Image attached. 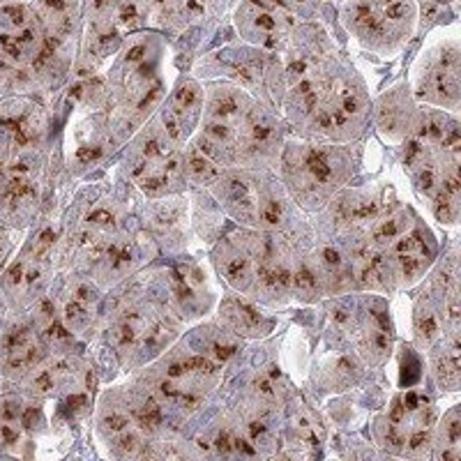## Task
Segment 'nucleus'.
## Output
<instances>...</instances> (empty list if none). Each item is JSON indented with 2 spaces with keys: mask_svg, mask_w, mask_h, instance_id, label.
<instances>
[{
  "mask_svg": "<svg viewBox=\"0 0 461 461\" xmlns=\"http://www.w3.org/2000/svg\"><path fill=\"white\" fill-rule=\"evenodd\" d=\"M201 100H203V95H201V88L196 81H183L178 88V93L173 95L171 106L168 109L173 111V115L178 118L180 125H187L189 118H194L201 109Z\"/></svg>",
  "mask_w": 461,
  "mask_h": 461,
  "instance_id": "10",
  "label": "nucleus"
},
{
  "mask_svg": "<svg viewBox=\"0 0 461 461\" xmlns=\"http://www.w3.org/2000/svg\"><path fill=\"white\" fill-rule=\"evenodd\" d=\"M418 337L425 346H429L431 341L438 337V319L431 310H422L418 316Z\"/></svg>",
  "mask_w": 461,
  "mask_h": 461,
  "instance_id": "16",
  "label": "nucleus"
},
{
  "mask_svg": "<svg viewBox=\"0 0 461 461\" xmlns=\"http://www.w3.org/2000/svg\"><path fill=\"white\" fill-rule=\"evenodd\" d=\"M238 32L267 51H282L298 28V12L288 0H242L236 12Z\"/></svg>",
  "mask_w": 461,
  "mask_h": 461,
  "instance_id": "3",
  "label": "nucleus"
},
{
  "mask_svg": "<svg viewBox=\"0 0 461 461\" xmlns=\"http://www.w3.org/2000/svg\"><path fill=\"white\" fill-rule=\"evenodd\" d=\"M443 459H459L461 456V418L459 411H450L443 422Z\"/></svg>",
  "mask_w": 461,
  "mask_h": 461,
  "instance_id": "14",
  "label": "nucleus"
},
{
  "mask_svg": "<svg viewBox=\"0 0 461 461\" xmlns=\"http://www.w3.org/2000/svg\"><path fill=\"white\" fill-rule=\"evenodd\" d=\"M393 254L394 263L399 267V275L406 282H413V279H418L429 267L431 258H434V247L429 245V240H427L422 230L415 229L406 230L403 236H399L393 242Z\"/></svg>",
  "mask_w": 461,
  "mask_h": 461,
  "instance_id": "6",
  "label": "nucleus"
},
{
  "mask_svg": "<svg viewBox=\"0 0 461 461\" xmlns=\"http://www.w3.org/2000/svg\"><path fill=\"white\" fill-rule=\"evenodd\" d=\"M220 266L224 270L226 279H229L233 286L247 291L249 284L257 282V257H254L252 249H242V247L229 245L226 252L221 254Z\"/></svg>",
  "mask_w": 461,
  "mask_h": 461,
  "instance_id": "8",
  "label": "nucleus"
},
{
  "mask_svg": "<svg viewBox=\"0 0 461 461\" xmlns=\"http://www.w3.org/2000/svg\"><path fill=\"white\" fill-rule=\"evenodd\" d=\"M415 86H418V95L422 97H429L438 104H456V97H459V42H456V37H447L420 56Z\"/></svg>",
  "mask_w": 461,
  "mask_h": 461,
  "instance_id": "4",
  "label": "nucleus"
},
{
  "mask_svg": "<svg viewBox=\"0 0 461 461\" xmlns=\"http://www.w3.org/2000/svg\"><path fill=\"white\" fill-rule=\"evenodd\" d=\"M0 254H3V247H0Z\"/></svg>",
  "mask_w": 461,
  "mask_h": 461,
  "instance_id": "18",
  "label": "nucleus"
},
{
  "mask_svg": "<svg viewBox=\"0 0 461 461\" xmlns=\"http://www.w3.org/2000/svg\"><path fill=\"white\" fill-rule=\"evenodd\" d=\"M44 360H47V346L40 328L35 330L31 325L19 323L7 330L3 339V365L7 374L28 376Z\"/></svg>",
  "mask_w": 461,
  "mask_h": 461,
  "instance_id": "5",
  "label": "nucleus"
},
{
  "mask_svg": "<svg viewBox=\"0 0 461 461\" xmlns=\"http://www.w3.org/2000/svg\"><path fill=\"white\" fill-rule=\"evenodd\" d=\"M131 420L137 422L139 429L143 431H155L159 425H162L164 413H162V406L152 397H143L139 402H134L131 406Z\"/></svg>",
  "mask_w": 461,
  "mask_h": 461,
  "instance_id": "12",
  "label": "nucleus"
},
{
  "mask_svg": "<svg viewBox=\"0 0 461 461\" xmlns=\"http://www.w3.org/2000/svg\"><path fill=\"white\" fill-rule=\"evenodd\" d=\"M221 314L236 332H242V335H258L261 332V314L242 300H226Z\"/></svg>",
  "mask_w": 461,
  "mask_h": 461,
  "instance_id": "9",
  "label": "nucleus"
},
{
  "mask_svg": "<svg viewBox=\"0 0 461 461\" xmlns=\"http://www.w3.org/2000/svg\"><path fill=\"white\" fill-rule=\"evenodd\" d=\"M187 171L192 173V178L199 180V183H208V180H212V178H217V176H220V168L210 162V158H205L201 150L189 152Z\"/></svg>",
  "mask_w": 461,
  "mask_h": 461,
  "instance_id": "15",
  "label": "nucleus"
},
{
  "mask_svg": "<svg viewBox=\"0 0 461 461\" xmlns=\"http://www.w3.org/2000/svg\"><path fill=\"white\" fill-rule=\"evenodd\" d=\"M294 431L298 438H303L310 446H319L321 440H323V425H321V420L310 409H300L294 415Z\"/></svg>",
  "mask_w": 461,
  "mask_h": 461,
  "instance_id": "13",
  "label": "nucleus"
},
{
  "mask_svg": "<svg viewBox=\"0 0 461 461\" xmlns=\"http://www.w3.org/2000/svg\"><path fill=\"white\" fill-rule=\"evenodd\" d=\"M409 226H411L409 215H406L403 210H399V212L383 217V220H378L376 224H374L372 238L376 245H393L399 236H403V233L409 230Z\"/></svg>",
  "mask_w": 461,
  "mask_h": 461,
  "instance_id": "11",
  "label": "nucleus"
},
{
  "mask_svg": "<svg viewBox=\"0 0 461 461\" xmlns=\"http://www.w3.org/2000/svg\"><path fill=\"white\" fill-rule=\"evenodd\" d=\"M295 173H298L300 178V187L314 194V192H321V189L330 187V183H335L337 167L328 152L310 148L295 162Z\"/></svg>",
  "mask_w": 461,
  "mask_h": 461,
  "instance_id": "7",
  "label": "nucleus"
},
{
  "mask_svg": "<svg viewBox=\"0 0 461 461\" xmlns=\"http://www.w3.org/2000/svg\"><path fill=\"white\" fill-rule=\"evenodd\" d=\"M44 88V37L31 0H0V93Z\"/></svg>",
  "mask_w": 461,
  "mask_h": 461,
  "instance_id": "1",
  "label": "nucleus"
},
{
  "mask_svg": "<svg viewBox=\"0 0 461 461\" xmlns=\"http://www.w3.org/2000/svg\"><path fill=\"white\" fill-rule=\"evenodd\" d=\"M415 0H344L341 22L357 44L376 53H394L418 28Z\"/></svg>",
  "mask_w": 461,
  "mask_h": 461,
  "instance_id": "2",
  "label": "nucleus"
},
{
  "mask_svg": "<svg viewBox=\"0 0 461 461\" xmlns=\"http://www.w3.org/2000/svg\"><path fill=\"white\" fill-rule=\"evenodd\" d=\"M247 438L252 440V446L258 450V446H266V440L270 438V429L263 420H252L247 422Z\"/></svg>",
  "mask_w": 461,
  "mask_h": 461,
  "instance_id": "17",
  "label": "nucleus"
}]
</instances>
